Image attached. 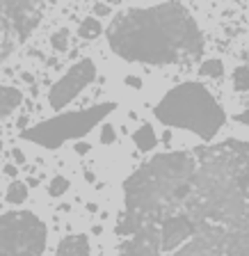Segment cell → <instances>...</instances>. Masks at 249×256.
<instances>
[{
    "instance_id": "cell-20",
    "label": "cell",
    "mask_w": 249,
    "mask_h": 256,
    "mask_svg": "<svg viewBox=\"0 0 249 256\" xmlns=\"http://www.w3.org/2000/svg\"><path fill=\"white\" fill-rule=\"evenodd\" d=\"M94 14H96V16H110L112 10H110L108 5H94Z\"/></svg>"
},
{
    "instance_id": "cell-25",
    "label": "cell",
    "mask_w": 249,
    "mask_h": 256,
    "mask_svg": "<svg viewBox=\"0 0 249 256\" xmlns=\"http://www.w3.org/2000/svg\"><path fill=\"white\" fill-rule=\"evenodd\" d=\"M87 210H92V213H96V210H98V206H96V204H87Z\"/></svg>"
},
{
    "instance_id": "cell-16",
    "label": "cell",
    "mask_w": 249,
    "mask_h": 256,
    "mask_svg": "<svg viewBox=\"0 0 249 256\" xmlns=\"http://www.w3.org/2000/svg\"><path fill=\"white\" fill-rule=\"evenodd\" d=\"M98 140H101V144L117 142V130H114V126H112V124H103L101 130H98Z\"/></svg>"
},
{
    "instance_id": "cell-10",
    "label": "cell",
    "mask_w": 249,
    "mask_h": 256,
    "mask_svg": "<svg viewBox=\"0 0 249 256\" xmlns=\"http://www.w3.org/2000/svg\"><path fill=\"white\" fill-rule=\"evenodd\" d=\"M101 32H103V26L96 16H87V18H82L78 26V34L82 39H96Z\"/></svg>"
},
{
    "instance_id": "cell-23",
    "label": "cell",
    "mask_w": 249,
    "mask_h": 256,
    "mask_svg": "<svg viewBox=\"0 0 249 256\" xmlns=\"http://www.w3.org/2000/svg\"><path fill=\"white\" fill-rule=\"evenodd\" d=\"M16 126L21 128L23 133H26V126H28V117H21V119H18V124H16Z\"/></svg>"
},
{
    "instance_id": "cell-22",
    "label": "cell",
    "mask_w": 249,
    "mask_h": 256,
    "mask_svg": "<svg viewBox=\"0 0 249 256\" xmlns=\"http://www.w3.org/2000/svg\"><path fill=\"white\" fill-rule=\"evenodd\" d=\"M2 172H5L7 176H12V178H14V176L18 174V167H16V165H12V162H10V165H5V170H2Z\"/></svg>"
},
{
    "instance_id": "cell-4",
    "label": "cell",
    "mask_w": 249,
    "mask_h": 256,
    "mask_svg": "<svg viewBox=\"0 0 249 256\" xmlns=\"http://www.w3.org/2000/svg\"><path fill=\"white\" fill-rule=\"evenodd\" d=\"M46 240V222L30 210H12L0 218V256H42Z\"/></svg>"
},
{
    "instance_id": "cell-14",
    "label": "cell",
    "mask_w": 249,
    "mask_h": 256,
    "mask_svg": "<svg viewBox=\"0 0 249 256\" xmlns=\"http://www.w3.org/2000/svg\"><path fill=\"white\" fill-rule=\"evenodd\" d=\"M234 87L238 92H249V66H238L234 71Z\"/></svg>"
},
{
    "instance_id": "cell-5",
    "label": "cell",
    "mask_w": 249,
    "mask_h": 256,
    "mask_svg": "<svg viewBox=\"0 0 249 256\" xmlns=\"http://www.w3.org/2000/svg\"><path fill=\"white\" fill-rule=\"evenodd\" d=\"M112 108H114L112 103H101V106H94L90 110L71 112V114H64V117L50 119V122L42 124L34 130H26L23 138L44 144L46 149H58L60 144L66 142V140H74V138L90 133L92 128H94V124L101 122Z\"/></svg>"
},
{
    "instance_id": "cell-19",
    "label": "cell",
    "mask_w": 249,
    "mask_h": 256,
    "mask_svg": "<svg viewBox=\"0 0 249 256\" xmlns=\"http://www.w3.org/2000/svg\"><path fill=\"white\" fill-rule=\"evenodd\" d=\"M12 158H14L16 165H23V162H26V154H23L21 149H12Z\"/></svg>"
},
{
    "instance_id": "cell-12",
    "label": "cell",
    "mask_w": 249,
    "mask_h": 256,
    "mask_svg": "<svg viewBox=\"0 0 249 256\" xmlns=\"http://www.w3.org/2000/svg\"><path fill=\"white\" fill-rule=\"evenodd\" d=\"M199 76H204V78H222L224 76V62L218 60V58L206 60V62L199 66Z\"/></svg>"
},
{
    "instance_id": "cell-17",
    "label": "cell",
    "mask_w": 249,
    "mask_h": 256,
    "mask_svg": "<svg viewBox=\"0 0 249 256\" xmlns=\"http://www.w3.org/2000/svg\"><path fill=\"white\" fill-rule=\"evenodd\" d=\"M90 149H92V146H90L87 142H76V144H74V151H76L78 156H87V154H90Z\"/></svg>"
},
{
    "instance_id": "cell-8",
    "label": "cell",
    "mask_w": 249,
    "mask_h": 256,
    "mask_svg": "<svg viewBox=\"0 0 249 256\" xmlns=\"http://www.w3.org/2000/svg\"><path fill=\"white\" fill-rule=\"evenodd\" d=\"M23 103V92L12 85H0V122Z\"/></svg>"
},
{
    "instance_id": "cell-21",
    "label": "cell",
    "mask_w": 249,
    "mask_h": 256,
    "mask_svg": "<svg viewBox=\"0 0 249 256\" xmlns=\"http://www.w3.org/2000/svg\"><path fill=\"white\" fill-rule=\"evenodd\" d=\"M236 119H238L240 124H244V126H249V108L244 112H240V114H236Z\"/></svg>"
},
{
    "instance_id": "cell-9",
    "label": "cell",
    "mask_w": 249,
    "mask_h": 256,
    "mask_svg": "<svg viewBox=\"0 0 249 256\" xmlns=\"http://www.w3.org/2000/svg\"><path fill=\"white\" fill-rule=\"evenodd\" d=\"M132 140H135V146L140 151H154L158 146V138H156V130L151 124H142V126L132 133Z\"/></svg>"
},
{
    "instance_id": "cell-15",
    "label": "cell",
    "mask_w": 249,
    "mask_h": 256,
    "mask_svg": "<svg viewBox=\"0 0 249 256\" xmlns=\"http://www.w3.org/2000/svg\"><path fill=\"white\" fill-rule=\"evenodd\" d=\"M50 46H53L58 53H64V50L69 48V32L66 30L53 32V37H50Z\"/></svg>"
},
{
    "instance_id": "cell-13",
    "label": "cell",
    "mask_w": 249,
    "mask_h": 256,
    "mask_svg": "<svg viewBox=\"0 0 249 256\" xmlns=\"http://www.w3.org/2000/svg\"><path fill=\"white\" fill-rule=\"evenodd\" d=\"M69 192V178L66 176H53L48 183V194L50 197H62Z\"/></svg>"
},
{
    "instance_id": "cell-2",
    "label": "cell",
    "mask_w": 249,
    "mask_h": 256,
    "mask_svg": "<svg viewBox=\"0 0 249 256\" xmlns=\"http://www.w3.org/2000/svg\"><path fill=\"white\" fill-rule=\"evenodd\" d=\"M108 44L126 62L176 64L204 50V34L180 2L132 7L114 16Z\"/></svg>"
},
{
    "instance_id": "cell-7",
    "label": "cell",
    "mask_w": 249,
    "mask_h": 256,
    "mask_svg": "<svg viewBox=\"0 0 249 256\" xmlns=\"http://www.w3.org/2000/svg\"><path fill=\"white\" fill-rule=\"evenodd\" d=\"M55 256H92L90 238L85 234H71L60 240Z\"/></svg>"
},
{
    "instance_id": "cell-11",
    "label": "cell",
    "mask_w": 249,
    "mask_h": 256,
    "mask_svg": "<svg viewBox=\"0 0 249 256\" xmlns=\"http://www.w3.org/2000/svg\"><path fill=\"white\" fill-rule=\"evenodd\" d=\"M5 199L10 204H23L28 199V183L23 181H12L7 186V192H5Z\"/></svg>"
},
{
    "instance_id": "cell-1",
    "label": "cell",
    "mask_w": 249,
    "mask_h": 256,
    "mask_svg": "<svg viewBox=\"0 0 249 256\" xmlns=\"http://www.w3.org/2000/svg\"><path fill=\"white\" fill-rule=\"evenodd\" d=\"M117 256H249V144L148 160L126 181Z\"/></svg>"
},
{
    "instance_id": "cell-6",
    "label": "cell",
    "mask_w": 249,
    "mask_h": 256,
    "mask_svg": "<svg viewBox=\"0 0 249 256\" xmlns=\"http://www.w3.org/2000/svg\"><path fill=\"white\" fill-rule=\"evenodd\" d=\"M94 80H96L94 60H90V58L80 60V62H76L74 66L50 87V92H48V106L58 112L64 110V108L69 106L82 90H87Z\"/></svg>"
},
{
    "instance_id": "cell-26",
    "label": "cell",
    "mask_w": 249,
    "mask_h": 256,
    "mask_svg": "<svg viewBox=\"0 0 249 256\" xmlns=\"http://www.w3.org/2000/svg\"><path fill=\"white\" fill-rule=\"evenodd\" d=\"M2 12H5V5L0 2V14H2ZM0 39H2V26H0Z\"/></svg>"
},
{
    "instance_id": "cell-3",
    "label": "cell",
    "mask_w": 249,
    "mask_h": 256,
    "mask_svg": "<svg viewBox=\"0 0 249 256\" xmlns=\"http://www.w3.org/2000/svg\"><path fill=\"white\" fill-rule=\"evenodd\" d=\"M154 112L164 126L186 128L204 140L215 138L226 122L222 106L202 82L176 85L160 98Z\"/></svg>"
},
{
    "instance_id": "cell-24",
    "label": "cell",
    "mask_w": 249,
    "mask_h": 256,
    "mask_svg": "<svg viewBox=\"0 0 249 256\" xmlns=\"http://www.w3.org/2000/svg\"><path fill=\"white\" fill-rule=\"evenodd\" d=\"M21 78L26 80V82H34V76H32L30 71H26V74H21Z\"/></svg>"
},
{
    "instance_id": "cell-27",
    "label": "cell",
    "mask_w": 249,
    "mask_h": 256,
    "mask_svg": "<svg viewBox=\"0 0 249 256\" xmlns=\"http://www.w3.org/2000/svg\"><path fill=\"white\" fill-rule=\"evenodd\" d=\"M0 151H2V142H0Z\"/></svg>"
},
{
    "instance_id": "cell-18",
    "label": "cell",
    "mask_w": 249,
    "mask_h": 256,
    "mask_svg": "<svg viewBox=\"0 0 249 256\" xmlns=\"http://www.w3.org/2000/svg\"><path fill=\"white\" fill-rule=\"evenodd\" d=\"M128 87H135V90H140L142 87V80L138 78V76H126V80H124Z\"/></svg>"
}]
</instances>
